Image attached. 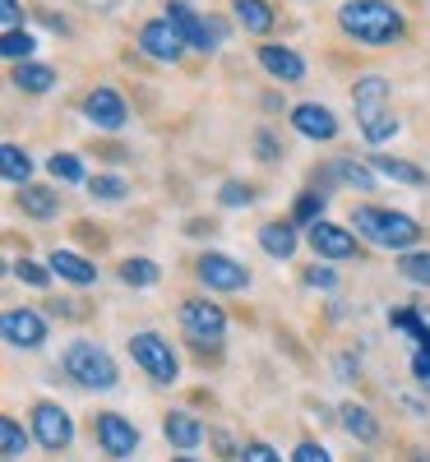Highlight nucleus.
<instances>
[{
    "mask_svg": "<svg viewBox=\"0 0 430 462\" xmlns=\"http://www.w3.org/2000/svg\"><path fill=\"white\" fill-rule=\"evenodd\" d=\"M338 28L366 47H388L403 37V14L388 0H347L338 10Z\"/></svg>",
    "mask_w": 430,
    "mask_h": 462,
    "instance_id": "obj_1",
    "label": "nucleus"
},
{
    "mask_svg": "<svg viewBox=\"0 0 430 462\" xmlns=\"http://www.w3.org/2000/svg\"><path fill=\"white\" fill-rule=\"evenodd\" d=\"M351 226H357V236H366L379 250H407L421 241V226L403 213H388V208H357L351 213Z\"/></svg>",
    "mask_w": 430,
    "mask_h": 462,
    "instance_id": "obj_2",
    "label": "nucleus"
},
{
    "mask_svg": "<svg viewBox=\"0 0 430 462\" xmlns=\"http://www.w3.org/2000/svg\"><path fill=\"white\" fill-rule=\"evenodd\" d=\"M351 102H357V121H361V134L370 143L394 139L398 121H394V111H388V84L379 79V74H366V79L357 84V93H351Z\"/></svg>",
    "mask_w": 430,
    "mask_h": 462,
    "instance_id": "obj_3",
    "label": "nucleus"
},
{
    "mask_svg": "<svg viewBox=\"0 0 430 462\" xmlns=\"http://www.w3.org/2000/svg\"><path fill=\"white\" fill-rule=\"evenodd\" d=\"M65 370H70L74 383H84V389H116V361L98 342H70Z\"/></svg>",
    "mask_w": 430,
    "mask_h": 462,
    "instance_id": "obj_4",
    "label": "nucleus"
},
{
    "mask_svg": "<svg viewBox=\"0 0 430 462\" xmlns=\"http://www.w3.org/2000/svg\"><path fill=\"white\" fill-rule=\"evenodd\" d=\"M130 356H135V365L148 370V379H158V383H172V379H176L172 342H163L158 333H135V337H130Z\"/></svg>",
    "mask_w": 430,
    "mask_h": 462,
    "instance_id": "obj_5",
    "label": "nucleus"
},
{
    "mask_svg": "<svg viewBox=\"0 0 430 462\" xmlns=\"http://www.w3.org/2000/svg\"><path fill=\"white\" fill-rule=\"evenodd\" d=\"M167 23L185 37V47H194V51H213L222 42V23H204L200 14L185 5V0H172V5H167Z\"/></svg>",
    "mask_w": 430,
    "mask_h": 462,
    "instance_id": "obj_6",
    "label": "nucleus"
},
{
    "mask_svg": "<svg viewBox=\"0 0 430 462\" xmlns=\"http://www.w3.org/2000/svg\"><path fill=\"white\" fill-rule=\"evenodd\" d=\"M33 430H37V439H42V448L61 453V448H70V439H74V420H70V411L56 407V402H37V407H33Z\"/></svg>",
    "mask_w": 430,
    "mask_h": 462,
    "instance_id": "obj_7",
    "label": "nucleus"
},
{
    "mask_svg": "<svg viewBox=\"0 0 430 462\" xmlns=\"http://www.w3.org/2000/svg\"><path fill=\"white\" fill-rule=\"evenodd\" d=\"M181 324H185V333L194 342H222V333H227V315L218 310V305H209V300H185L181 305Z\"/></svg>",
    "mask_w": 430,
    "mask_h": 462,
    "instance_id": "obj_8",
    "label": "nucleus"
},
{
    "mask_svg": "<svg viewBox=\"0 0 430 462\" xmlns=\"http://www.w3.org/2000/svg\"><path fill=\"white\" fill-rule=\"evenodd\" d=\"M93 430H98V444H102V453H111V457H130V453L139 448V430L130 426L126 416H116V411H102Z\"/></svg>",
    "mask_w": 430,
    "mask_h": 462,
    "instance_id": "obj_9",
    "label": "nucleus"
},
{
    "mask_svg": "<svg viewBox=\"0 0 430 462\" xmlns=\"http://www.w3.org/2000/svg\"><path fill=\"white\" fill-rule=\"evenodd\" d=\"M200 282L213 287V291H241L250 282V273L237 259H227V254H204L200 259Z\"/></svg>",
    "mask_w": 430,
    "mask_h": 462,
    "instance_id": "obj_10",
    "label": "nucleus"
},
{
    "mask_svg": "<svg viewBox=\"0 0 430 462\" xmlns=\"http://www.w3.org/2000/svg\"><path fill=\"white\" fill-rule=\"evenodd\" d=\"M139 47H144L153 60H181L185 37H181L167 19H153V23H144V28H139Z\"/></svg>",
    "mask_w": 430,
    "mask_h": 462,
    "instance_id": "obj_11",
    "label": "nucleus"
},
{
    "mask_svg": "<svg viewBox=\"0 0 430 462\" xmlns=\"http://www.w3.org/2000/svg\"><path fill=\"white\" fill-rule=\"evenodd\" d=\"M310 245H315V254H324V259L357 254V236L338 222H310Z\"/></svg>",
    "mask_w": 430,
    "mask_h": 462,
    "instance_id": "obj_12",
    "label": "nucleus"
},
{
    "mask_svg": "<svg viewBox=\"0 0 430 462\" xmlns=\"http://www.w3.org/2000/svg\"><path fill=\"white\" fill-rule=\"evenodd\" d=\"M84 116H89L98 130H121V125H126V102L116 97L111 88H93V93L84 97Z\"/></svg>",
    "mask_w": 430,
    "mask_h": 462,
    "instance_id": "obj_13",
    "label": "nucleus"
},
{
    "mask_svg": "<svg viewBox=\"0 0 430 462\" xmlns=\"http://www.w3.org/2000/svg\"><path fill=\"white\" fill-rule=\"evenodd\" d=\"M0 328H5L10 346H42L47 342V324H42V315H33V310H10L5 319H0Z\"/></svg>",
    "mask_w": 430,
    "mask_h": 462,
    "instance_id": "obj_14",
    "label": "nucleus"
},
{
    "mask_svg": "<svg viewBox=\"0 0 430 462\" xmlns=\"http://www.w3.org/2000/svg\"><path fill=\"white\" fill-rule=\"evenodd\" d=\"M292 125H296V134H305V139H333V134H338V116H333L329 106H320V102H301V106L292 111Z\"/></svg>",
    "mask_w": 430,
    "mask_h": 462,
    "instance_id": "obj_15",
    "label": "nucleus"
},
{
    "mask_svg": "<svg viewBox=\"0 0 430 462\" xmlns=\"http://www.w3.org/2000/svg\"><path fill=\"white\" fill-rule=\"evenodd\" d=\"M259 65L273 74V79H283V84H296V79H305V60H301L292 47H278V42L259 47Z\"/></svg>",
    "mask_w": 430,
    "mask_h": 462,
    "instance_id": "obj_16",
    "label": "nucleus"
},
{
    "mask_svg": "<svg viewBox=\"0 0 430 462\" xmlns=\"http://www.w3.org/2000/svg\"><path fill=\"white\" fill-rule=\"evenodd\" d=\"M51 273H61V278L74 282V287L98 282V268H93L84 254H70V250H51Z\"/></svg>",
    "mask_w": 430,
    "mask_h": 462,
    "instance_id": "obj_17",
    "label": "nucleus"
},
{
    "mask_svg": "<svg viewBox=\"0 0 430 462\" xmlns=\"http://www.w3.org/2000/svg\"><path fill=\"white\" fill-rule=\"evenodd\" d=\"M231 14H237V23L246 32H268L273 23H278V14H273L268 0H231Z\"/></svg>",
    "mask_w": 430,
    "mask_h": 462,
    "instance_id": "obj_18",
    "label": "nucleus"
},
{
    "mask_svg": "<svg viewBox=\"0 0 430 462\" xmlns=\"http://www.w3.org/2000/svg\"><path fill=\"white\" fill-rule=\"evenodd\" d=\"M259 245H264V254H273V259H292V254H296V231H292V222H268V226H259Z\"/></svg>",
    "mask_w": 430,
    "mask_h": 462,
    "instance_id": "obj_19",
    "label": "nucleus"
},
{
    "mask_svg": "<svg viewBox=\"0 0 430 462\" xmlns=\"http://www.w3.org/2000/svg\"><path fill=\"white\" fill-rule=\"evenodd\" d=\"M163 430H167V439H172L176 448H194V444L204 439V426H200L194 416H185V411H172Z\"/></svg>",
    "mask_w": 430,
    "mask_h": 462,
    "instance_id": "obj_20",
    "label": "nucleus"
},
{
    "mask_svg": "<svg viewBox=\"0 0 430 462\" xmlns=\"http://www.w3.org/2000/svg\"><path fill=\"white\" fill-rule=\"evenodd\" d=\"M56 84V74L47 69V65H33V60H19L14 65V88H23V93H47Z\"/></svg>",
    "mask_w": 430,
    "mask_h": 462,
    "instance_id": "obj_21",
    "label": "nucleus"
},
{
    "mask_svg": "<svg viewBox=\"0 0 430 462\" xmlns=\"http://www.w3.org/2000/svg\"><path fill=\"white\" fill-rule=\"evenodd\" d=\"M0 171H5V180H14V185H28L33 158H28L19 143H5V148H0Z\"/></svg>",
    "mask_w": 430,
    "mask_h": 462,
    "instance_id": "obj_22",
    "label": "nucleus"
},
{
    "mask_svg": "<svg viewBox=\"0 0 430 462\" xmlns=\"http://www.w3.org/2000/svg\"><path fill=\"white\" fill-rule=\"evenodd\" d=\"M375 171L379 176H388V180H403V185H425V171L421 167H412V162H398V158H384V152H375Z\"/></svg>",
    "mask_w": 430,
    "mask_h": 462,
    "instance_id": "obj_23",
    "label": "nucleus"
},
{
    "mask_svg": "<svg viewBox=\"0 0 430 462\" xmlns=\"http://www.w3.org/2000/svg\"><path fill=\"white\" fill-rule=\"evenodd\" d=\"M342 426H347V435H351V439H361V444H370V439L379 435V426L370 420V411H366V407H357V402H347V407H342Z\"/></svg>",
    "mask_w": 430,
    "mask_h": 462,
    "instance_id": "obj_24",
    "label": "nucleus"
},
{
    "mask_svg": "<svg viewBox=\"0 0 430 462\" xmlns=\"http://www.w3.org/2000/svg\"><path fill=\"white\" fill-rule=\"evenodd\" d=\"M19 204H23L28 217H51V213H56V195H51L47 185H23Z\"/></svg>",
    "mask_w": 430,
    "mask_h": 462,
    "instance_id": "obj_25",
    "label": "nucleus"
},
{
    "mask_svg": "<svg viewBox=\"0 0 430 462\" xmlns=\"http://www.w3.org/2000/svg\"><path fill=\"white\" fill-rule=\"evenodd\" d=\"M121 278H126L130 287H153V282L163 278V268L153 263V259H126V263H121Z\"/></svg>",
    "mask_w": 430,
    "mask_h": 462,
    "instance_id": "obj_26",
    "label": "nucleus"
},
{
    "mask_svg": "<svg viewBox=\"0 0 430 462\" xmlns=\"http://www.w3.org/2000/svg\"><path fill=\"white\" fill-rule=\"evenodd\" d=\"M0 51H5V60H28L33 51H37V42H33V32H23V28H10L5 37H0Z\"/></svg>",
    "mask_w": 430,
    "mask_h": 462,
    "instance_id": "obj_27",
    "label": "nucleus"
},
{
    "mask_svg": "<svg viewBox=\"0 0 430 462\" xmlns=\"http://www.w3.org/2000/svg\"><path fill=\"white\" fill-rule=\"evenodd\" d=\"M0 448H5V457H23L28 453V435L19 430L14 416H0Z\"/></svg>",
    "mask_w": 430,
    "mask_h": 462,
    "instance_id": "obj_28",
    "label": "nucleus"
},
{
    "mask_svg": "<svg viewBox=\"0 0 430 462\" xmlns=\"http://www.w3.org/2000/svg\"><path fill=\"white\" fill-rule=\"evenodd\" d=\"M398 273L416 287H430V254H403L398 259Z\"/></svg>",
    "mask_w": 430,
    "mask_h": 462,
    "instance_id": "obj_29",
    "label": "nucleus"
},
{
    "mask_svg": "<svg viewBox=\"0 0 430 462\" xmlns=\"http://www.w3.org/2000/svg\"><path fill=\"white\" fill-rule=\"evenodd\" d=\"M47 167H51V176H56V180H65V185L84 180V167H79V158H74V152H56V158H51Z\"/></svg>",
    "mask_w": 430,
    "mask_h": 462,
    "instance_id": "obj_30",
    "label": "nucleus"
},
{
    "mask_svg": "<svg viewBox=\"0 0 430 462\" xmlns=\"http://www.w3.org/2000/svg\"><path fill=\"white\" fill-rule=\"evenodd\" d=\"M89 189H93L98 199H126V195H130L121 176H93V180H89Z\"/></svg>",
    "mask_w": 430,
    "mask_h": 462,
    "instance_id": "obj_31",
    "label": "nucleus"
},
{
    "mask_svg": "<svg viewBox=\"0 0 430 462\" xmlns=\"http://www.w3.org/2000/svg\"><path fill=\"white\" fill-rule=\"evenodd\" d=\"M14 278H23L28 287H47V278H51V273H47L42 263H33V259H19V263H14Z\"/></svg>",
    "mask_w": 430,
    "mask_h": 462,
    "instance_id": "obj_32",
    "label": "nucleus"
},
{
    "mask_svg": "<svg viewBox=\"0 0 430 462\" xmlns=\"http://www.w3.org/2000/svg\"><path fill=\"white\" fill-rule=\"evenodd\" d=\"M333 176H342V180H351V185H361V189H370V185H375V176H370L366 167H357V162H338V167H333Z\"/></svg>",
    "mask_w": 430,
    "mask_h": 462,
    "instance_id": "obj_33",
    "label": "nucleus"
},
{
    "mask_svg": "<svg viewBox=\"0 0 430 462\" xmlns=\"http://www.w3.org/2000/svg\"><path fill=\"white\" fill-rule=\"evenodd\" d=\"M320 213H324V195H301L296 222H320Z\"/></svg>",
    "mask_w": 430,
    "mask_h": 462,
    "instance_id": "obj_34",
    "label": "nucleus"
},
{
    "mask_svg": "<svg viewBox=\"0 0 430 462\" xmlns=\"http://www.w3.org/2000/svg\"><path fill=\"white\" fill-rule=\"evenodd\" d=\"M222 204H227V208H241V204H250V185L227 180V185H222Z\"/></svg>",
    "mask_w": 430,
    "mask_h": 462,
    "instance_id": "obj_35",
    "label": "nucleus"
},
{
    "mask_svg": "<svg viewBox=\"0 0 430 462\" xmlns=\"http://www.w3.org/2000/svg\"><path fill=\"white\" fill-rule=\"evenodd\" d=\"M292 462H333L320 444H296V453H292Z\"/></svg>",
    "mask_w": 430,
    "mask_h": 462,
    "instance_id": "obj_36",
    "label": "nucleus"
},
{
    "mask_svg": "<svg viewBox=\"0 0 430 462\" xmlns=\"http://www.w3.org/2000/svg\"><path fill=\"white\" fill-rule=\"evenodd\" d=\"M305 282H310V287H324V291H329V287L338 282V273H333V268H320V263H315V268H310V273H305Z\"/></svg>",
    "mask_w": 430,
    "mask_h": 462,
    "instance_id": "obj_37",
    "label": "nucleus"
},
{
    "mask_svg": "<svg viewBox=\"0 0 430 462\" xmlns=\"http://www.w3.org/2000/svg\"><path fill=\"white\" fill-rule=\"evenodd\" d=\"M246 462H283V457L273 453L268 444H246Z\"/></svg>",
    "mask_w": 430,
    "mask_h": 462,
    "instance_id": "obj_38",
    "label": "nucleus"
},
{
    "mask_svg": "<svg viewBox=\"0 0 430 462\" xmlns=\"http://www.w3.org/2000/svg\"><path fill=\"white\" fill-rule=\"evenodd\" d=\"M0 14H5V32H10V28H19V19H23L19 0H0Z\"/></svg>",
    "mask_w": 430,
    "mask_h": 462,
    "instance_id": "obj_39",
    "label": "nucleus"
},
{
    "mask_svg": "<svg viewBox=\"0 0 430 462\" xmlns=\"http://www.w3.org/2000/svg\"><path fill=\"white\" fill-rule=\"evenodd\" d=\"M255 148H259V158H264V162H273V158H278V143H273L268 134H259V139H255Z\"/></svg>",
    "mask_w": 430,
    "mask_h": 462,
    "instance_id": "obj_40",
    "label": "nucleus"
},
{
    "mask_svg": "<svg viewBox=\"0 0 430 462\" xmlns=\"http://www.w3.org/2000/svg\"><path fill=\"white\" fill-rule=\"evenodd\" d=\"M176 462H190V457H176Z\"/></svg>",
    "mask_w": 430,
    "mask_h": 462,
    "instance_id": "obj_41",
    "label": "nucleus"
}]
</instances>
